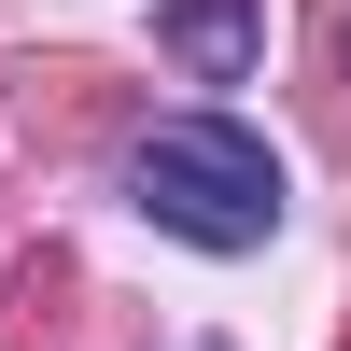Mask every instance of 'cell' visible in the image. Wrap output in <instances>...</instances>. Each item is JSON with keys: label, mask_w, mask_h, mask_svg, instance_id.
Returning a JSON list of instances; mask_svg holds the SVG:
<instances>
[{"label": "cell", "mask_w": 351, "mask_h": 351, "mask_svg": "<svg viewBox=\"0 0 351 351\" xmlns=\"http://www.w3.org/2000/svg\"><path fill=\"white\" fill-rule=\"evenodd\" d=\"M127 197H141V225H169L183 253H267L281 239V155L239 112H169V127H141Z\"/></svg>", "instance_id": "1"}, {"label": "cell", "mask_w": 351, "mask_h": 351, "mask_svg": "<svg viewBox=\"0 0 351 351\" xmlns=\"http://www.w3.org/2000/svg\"><path fill=\"white\" fill-rule=\"evenodd\" d=\"M155 43L183 56L197 84H239V71H253V43H267V28H253V0H169V14H155Z\"/></svg>", "instance_id": "2"}]
</instances>
